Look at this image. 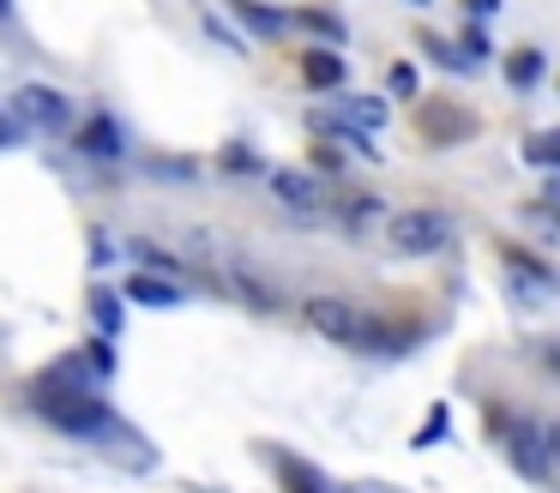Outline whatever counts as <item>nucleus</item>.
Listing matches in <instances>:
<instances>
[{
  "mask_svg": "<svg viewBox=\"0 0 560 493\" xmlns=\"http://www.w3.org/2000/svg\"><path fill=\"white\" fill-rule=\"evenodd\" d=\"M37 409H43V421H49V427L67 433V439H85V445L133 439V433L109 415V403L97 397V385H43L37 379Z\"/></svg>",
  "mask_w": 560,
  "mask_h": 493,
  "instance_id": "nucleus-1",
  "label": "nucleus"
},
{
  "mask_svg": "<svg viewBox=\"0 0 560 493\" xmlns=\"http://www.w3.org/2000/svg\"><path fill=\"white\" fill-rule=\"evenodd\" d=\"M302 325L314 337H326V343H338V349H386L392 343V325L380 319V313L343 301V295H307Z\"/></svg>",
  "mask_w": 560,
  "mask_h": 493,
  "instance_id": "nucleus-2",
  "label": "nucleus"
},
{
  "mask_svg": "<svg viewBox=\"0 0 560 493\" xmlns=\"http://www.w3.org/2000/svg\"><path fill=\"white\" fill-rule=\"evenodd\" d=\"M452 235H458V223H452V211H440V204H410V211H392L386 216V247L398 253V259L446 253Z\"/></svg>",
  "mask_w": 560,
  "mask_h": 493,
  "instance_id": "nucleus-3",
  "label": "nucleus"
},
{
  "mask_svg": "<svg viewBox=\"0 0 560 493\" xmlns=\"http://www.w3.org/2000/svg\"><path fill=\"white\" fill-rule=\"evenodd\" d=\"M7 108L25 120V132H67L73 127V103H67V91H55V84H19Z\"/></svg>",
  "mask_w": 560,
  "mask_h": 493,
  "instance_id": "nucleus-4",
  "label": "nucleus"
},
{
  "mask_svg": "<svg viewBox=\"0 0 560 493\" xmlns=\"http://www.w3.org/2000/svg\"><path fill=\"white\" fill-rule=\"evenodd\" d=\"M416 132H422L434 151H452V144L476 139V115L464 103H446V96H434V103H422V115H416Z\"/></svg>",
  "mask_w": 560,
  "mask_h": 493,
  "instance_id": "nucleus-5",
  "label": "nucleus"
},
{
  "mask_svg": "<svg viewBox=\"0 0 560 493\" xmlns=\"http://www.w3.org/2000/svg\"><path fill=\"white\" fill-rule=\"evenodd\" d=\"M271 199L295 216H326V187L307 168H271Z\"/></svg>",
  "mask_w": 560,
  "mask_h": 493,
  "instance_id": "nucleus-6",
  "label": "nucleus"
},
{
  "mask_svg": "<svg viewBox=\"0 0 560 493\" xmlns=\"http://www.w3.org/2000/svg\"><path fill=\"white\" fill-rule=\"evenodd\" d=\"M73 151L85 156V163H121V156H127V132H121V120H115L109 108H97V115H91L85 127H79Z\"/></svg>",
  "mask_w": 560,
  "mask_h": 493,
  "instance_id": "nucleus-7",
  "label": "nucleus"
},
{
  "mask_svg": "<svg viewBox=\"0 0 560 493\" xmlns=\"http://www.w3.org/2000/svg\"><path fill=\"white\" fill-rule=\"evenodd\" d=\"M127 301H139V307H182L187 301V289L175 283V277H158V271H133L127 277V289H121Z\"/></svg>",
  "mask_w": 560,
  "mask_h": 493,
  "instance_id": "nucleus-8",
  "label": "nucleus"
},
{
  "mask_svg": "<svg viewBox=\"0 0 560 493\" xmlns=\"http://www.w3.org/2000/svg\"><path fill=\"white\" fill-rule=\"evenodd\" d=\"M343 79H350V60H343L338 48H307L302 55V84L307 91H338Z\"/></svg>",
  "mask_w": 560,
  "mask_h": 493,
  "instance_id": "nucleus-9",
  "label": "nucleus"
},
{
  "mask_svg": "<svg viewBox=\"0 0 560 493\" xmlns=\"http://www.w3.org/2000/svg\"><path fill=\"white\" fill-rule=\"evenodd\" d=\"M230 12H235V24H247V31L266 36V43L290 31V12H271L266 0H230Z\"/></svg>",
  "mask_w": 560,
  "mask_h": 493,
  "instance_id": "nucleus-10",
  "label": "nucleus"
},
{
  "mask_svg": "<svg viewBox=\"0 0 560 493\" xmlns=\"http://www.w3.org/2000/svg\"><path fill=\"white\" fill-rule=\"evenodd\" d=\"M338 115L350 120L355 132H368V139H374V132L386 127V115H392V108H386V96H343V103H338Z\"/></svg>",
  "mask_w": 560,
  "mask_h": 493,
  "instance_id": "nucleus-11",
  "label": "nucleus"
},
{
  "mask_svg": "<svg viewBox=\"0 0 560 493\" xmlns=\"http://www.w3.org/2000/svg\"><path fill=\"white\" fill-rule=\"evenodd\" d=\"M518 156L530 168H548V175H560V127H542V132H524Z\"/></svg>",
  "mask_w": 560,
  "mask_h": 493,
  "instance_id": "nucleus-12",
  "label": "nucleus"
},
{
  "mask_svg": "<svg viewBox=\"0 0 560 493\" xmlns=\"http://www.w3.org/2000/svg\"><path fill=\"white\" fill-rule=\"evenodd\" d=\"M542 72H548L542 48H512V55H506V84H512V91H536Z\"/></svg>",
  "mask_w": 560,
  "mask_h": 493,
  "instance_id": "nucleus-13",
  "label": "nucleus"
},
{
  "mask_svg": "<svg viewBox=\"0 0 560 493\" xmlns=\"http://www.w3.org/2000/svg\"><path fill=\"white\" fill-rule=\"evenodd\" d=\"M121 319H127V313H121V289H91V325H97V331L103 337H121Z\"/></svg>",
  "mask_w": 560,
  "mask_h": 493,
  "instance_id": "nucleus-14",
  "label": "nucleus"
},
{
  "mask_svg": "<svg viewBox=\"0 0 560 493\" xmlns=\"http://www.w3.org/2000/svg\"><path fill=\"white\" fill-rule=\"evenodd\" d=\"M512 463L524 469V476H555V469H548V445H542V433H518V439H512Z\"/></svg>",
  "mask_w": 560,
  "mask_h": 493,
  "instance_id": "nucleus-15",
  "label": "nucleus"
},
{
  "mask_svg": "<svg viewBox=\"0 0 560 493\" xmlns=\"http://www.w3.org/2000/svg\"><path fill=\"white\" fill-rule=\"evenodd\" d=\"M290 24H302V31L326 36V48H343V36H350V31H343V19H338V12H326V7H302Z\"/></svg>",
  "mask_w": 560,
  "mask_h": 493,
  "instance_id": "nucleus-16",
  "label": "nucleus"
},
{
  "mask_svg": "<svg viewBox=\"0 0 560 493\" xmlns=\"http://www.w3.org/2000/svg\"><path fill=\"white\" fill-rule=\"evenodd\" d=\"M374 216H386V204H380V192H350V199L338 204V223H343V228H368Z\"/></svg>",
  "mask_w": 560,
  "mask_h": 493,
  "instance_id": "nucleus-17",
  "label": "nucleus"
},
{
  "mask_svg": "<svg viewBox=\"0 0 560 493\" xmlns=\"http://www.w3.org/2000/svg\"><path fill=\"white\" fill-rule=\"evenodd\" d=\"M127 247H133V265H139V271H158V277H175V271H182V265H175L170 253L158 247V240H145V235L127 240Z\"/></svg>",
  "mask_w": 560,
  "mask_h": 493,
  "instance_id": "nucleus-18",
  "label": "nucleus"
},
{
  "mask_svg": "<svg viewBox=\"0 0 560 493\" xmlns=\"http://www.w3.org/2000/svg\"><path fill=\"white\" fill-rule=\"evenodd\" d=\"M283 488L290 493H326V476H319L314 463H302V457H283Z\"/></svg>",
  "mask_w": 560,
  "mask_h": 493,
  "instance_id": "nucleus-19",
  "label": "nucleus"
},
{
  "mask_svg": "<svg viewBox=\"0 0 560 493\" xmlns=\"http://www.w3.org/2000/svg\"><path fill=\"white\" fill-rule=\"evenodd\" d=\"M218 168H223V175H266V156L247 151V144H223Z\"/></svg>",
  "mask_w": 560,
  "mask_h": 493,
  "instance_id": "nucleus-20",
  "label": "nucleus"
},
{
  "mask_svg": "<svg viewBox=\"0 0 560 493\" xmlns=\"http://www.w3.org/2000/svg\"><path fill=\"white\" fill-rule=\"evenodd\" d=\"M422 48H428V55H434L446 72H458V79H464V72H476V60H464V48L446 43V36H422Z\"/></svg>",
  "mask_w": 560,
  "mask_h": 493,
  "instance_id": "nucleus-21",
  "label": "nucleus"
},
{
  "mask_svg": "<svg viewBox=\"0 0 560 493\" xmlns=\"http://www.w3.org/2000/svg\"><path fill=\"white\" fill-rule=\"evenodd\" d=\"M446 421H452V415H446V403H440L434 415H428L422 427H416V439H410V445H416V451H428V445H440V439H446Z\"/></svg>",
  "mask_w": 560,
  "mask_h": 493,
  "instance_id": "nucleus-22",
  "label": "nucleus"
},
{
  "mask_svg": "<svg viewBox=\"0 0 560 493\" xmlns=\"http://www.w3.org/2000/svg\"><path fill=\"white\" fill-rule=\"evenodd\" d=\"M25 139H31V132H25V120H19L13 108L0 103V151H19V144H25Z\"/></svg>",
  "mask_w": 560,
  "mask_h": 493,
  "instance_id": "nucleus-23",
  "label": "nucleus"
},
{
  "mask_svg": "<svg viewBox=\"0 0 560 493\" xmlns=\"http://www.w3.org/2000/svg\"><path fill=\"white\" fill-rule=\"evenodd\" d=\"M458 48H464V60H476V67H482V60L494 55V43H488V31H482V24H470V31L458 36Z\"/></svg>",
  "mask_w": 560,
  "mask_h": 493,
  "instance_id": "nucleus-24",
  "label": "nucleus"
},
{
  "mask_svg": "<svg viewBox=\"0 0 560 493\" xmlns=\"http://www.w3.org/2000/svg\"><path fill=\"white\" fill-rule=\"evenodd\" d=\"M524 223H530V228H542V235L560 247V211H548V204H536V211H524Z\"/></svg>",
  "mask_w": 560,
  "mask_h": 493,
  "instance_id": "nucleus-25",
  "label": "nucleus"
},
{
  "mask_svg": "<svg viewBox=\"0 0 560 493\" xmlns=\"http://www.w3.org/2000/svg\"><path fill=\"white\" fill-rule=\"evenodd\" d=\"M206 31H211V36H218V43H223V48H235V55H247V43H242V36H235V31H230V24H223V19H218V12H211V7H206Z\"/></svg>",
  "mask_w": 560,
  "mask_h": 493,
  "instance_id": "nucleus-26",
  "label": "nucleus"
},
{
  "mask_svg": "<svg viewBox=\"0 0 560 493\" xmlns=\"http://www.w3.org/2000/svg\"><path fill=\"white\" fill-rule=\"evenodd\" d=\"M85 361H91V367H97V373H115V349H109V337H91Z\"/></svg>",
  "mask_w": 560,
  "mask_h": 493,
  "instance_id": "nucleus-27",
  "label": "nucleus"
},
{
  "mask_svg": "<svg viewBox=\"0 0 560 493\" xmlns=\"http://www.w3.org/2000/svg\"><path fill=\"white\" fill-rule=\"evenodd\" d=\"M151 175H170V180H182V175H194V163H170V156H151Z\"/></svg>",
  "mask_w": 560,
  "mask_h": 493,
  "instance_id": "nucleus-28",
  "label": "nucleus"
},
{
  "mask_svg": "<svg viewBox=\"0 0 560 493\" xmlns=\"http://www.w3.org/2000/svg\"><path fill=\"white\" fill-rule=\"evenodd\" d=\"M115 259V240L109 235H91V265H109Z\"/></svg>",
  "mask_w": 560,
  "mask_h": 493,
  "instance_id": "nucleus-29",
  "label": "nucleus"
},
{
  "mask_svg": "<svg viewBox=\"0 0 560 493\" xmlns=\"http://www.w3.org/2000/svg\"><path fill=\"white\" fill-rule=\"evenodd\" d=\"M392 91H398V96H416V72H410V67H392Z\"/></svg>",
  "mask_w": 560,
  "mask_h": 493,
  "instance_id": "nucleus-30",
  "label": "nucleus"
},
{
  "mask_svg": "<svg viewBox=\"0 0 560 493\" xmlns=\"http://www.w3.org/2000/svg\"><path fill=\"white\" fill-rule=\"evenodd\" d=\"M542 445H548V469H555V476H560V421H555V427L542 433Z\"/></svg>",
  "mask_w": 560,
  "mask_h": 493,
  "instance_id": "nucleus-31",
  "label": "nucleus"
},
{
  "mask_svg": "<svg viewBox=\"0 0 560 493\" xmlns=\"http://www.w3.org/2000/svg\"><path fill=\"white\" fill-rule=\"evenodd\" d=\"M536 355H542V367H548V373H560V337H548V343L536 349Z\"/></svg>",
  "mask_w": 560,
  "mask_h": 493,
  "instance_id": "nucleus-32",
  "label": "nucleus"
},
{
  "mask_svg": "<svg viewBox=\"0 0 560 493\" xmlns=\"http://www.w3.org/2000/svg\"><path fill=\"white\" fill-rule=\"evenodd\" d=\"M314 163H319V168H343V156L331 151V144H314Z\"/></svg>",
  "mask_w": 560,
  "mask_h": 493,
  "instance_id": "nucleus-33",
  "label": "nucleus"
},
{
  "mask_svg": "<svg viewBox=\"0 0 560 493\" xmlns=\"http://www.w3.org/2000/svg\"><path fill=\"white\" fill-rule=\"evenodd\" d=\"M464 12H470V19H488V12H500V0H464Z\"/></svg>",
  "mask_w": 560,
  "mask_h": 493,
  "instance_id": "nucleus-34",
  "label": "nucleus"
},
{
  "mask_svg": "<svg viewBox=\"0 0 560 493\" xmlns=\"http://www.w3.org/2000/svg\"><path fill=\"white\" fill-rule=\"evenodd\" d=\"M542 199H548V211H560V175H548V187H542Z\"/></svg>",
  "mask_w": 560,
  "mask_h": 493,
  "instance_id": "nucleus-35",
  "label": "nucleus"
},
{
  "mask_svg": "<svg viewBox=\"0 0 560 493\" xmlns=\"http://www.w3.org/2000/svg\"><path fill=\"white\" fill-rule=\"evenodd\" d=\"M7 19H13V0H0V24H7Z\"/></svg>",
  "mask_w": 560,
  "mask_h": 493,
  "instance_id": "nucleus-36",
  "label": "nucleus"
}]
</instances>
